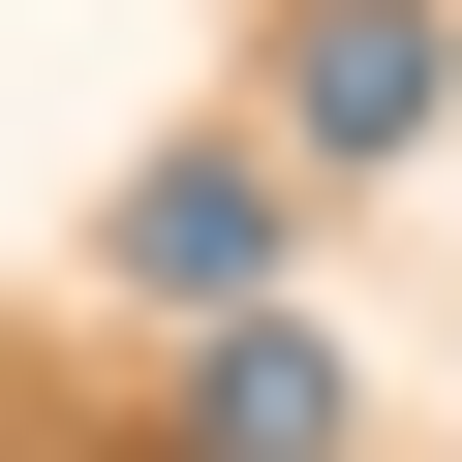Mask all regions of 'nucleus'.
<instances>
[{"instance_id": "f03ea898", "label": "nucleus", "mask_w": 462, "mask_h": 462, "mask_svg": "<svg viewBox=\"0 0 462 462\" xmlns=\"http://www.w3.org/2000/svg\"><path fill=\"white\" fill-rule=\"evenodd\" d=\"M278 124L309 154H401L431 124V0H309V32H278Z\"/></svg>"}, {"instance_id": "7ed1b4c3", "label": "nucleus", "mask_w": 462, "mask_h": 462, "mask_svg": "<svg viewBox=\"0 0 462 462\" xmlns=\"http://www.w3.org/2000/svg\"><path fill=\"white\" fill-rule=\"evenodd\" d=\"M185 462H339V370H309L278 309H216V370H185Z\"/></svg>"}, {"instance_id": "f257e3e1", "label": "nucleus", "mask_w": 462, "mask_h": 462, "mask_svg": "<svg viewBox=\"0 0 462 462\" xmlns=\"http://www.w3.org/2000/svg\"><path fill=\"white\" fill-rule=\"evenodd\" d=\"M124 278H154L185 339H216V309H278V154H154V185H124Z\"/></svg>"}]
</instances>
